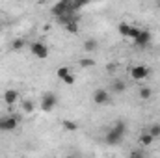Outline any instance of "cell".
<instances>
[{
    "label": "cell",
    "mask_w": 160,
    "mask_h": 158,
    "mask_svg": "<svg viewBox=\"0 0 160 158\" xmlns=\"http://www.w3.org/2000/svg\"><path fill=\"white\" fill-rule=\"evenodd\" d=\"M125 132H127L125 123H123V121H118V123H114V125H112V128L108 130V134H106L104 141H106L108 145H119L121 140H123V136H125Z\"/></svg>",
    "instance_id": "1"
},
{
    "label": "cell",
    "mask_w": 160,
    "mask_h": 158,
    "mask_svg": "<svg viewBox=\"0 0 160 158\" xmlns=\"http://www.w3.org/2000/svg\"><path fill=\"white\" fill-rule=\"evenodd\" d=\"M56 104H58V97H56L54 93H43V95H41V99H39L41 112L50 114V112L56 108Z\"/></svg>",
    "instance_id": "2"
},
{
    "label": "cell",
    "mask_w": 160,
    "mask_h": 158,
    "mask_svg": "<svg viewBox=\"0 0 160 158\" xmlns=\"http://www.w3.org/2000/svg\"><path fill=\"white\" fill-rule=\"evenodd\" d=\"M128 75H130V78L134 80V82H143L145 78H149L151 69L147 65H132L128 69Z\"/></svg>",
    "instance_id": "3"
},
{
    "label": "cell",
    "mask_w": 160,
    "mask_h": 158,
    "mask_svg": "<svg viewBox=\"0 0 160 158\" xmlns=\"http://www.w3.org/2000/svg\"><path fill=\"white\" fill-rule=\"evenodd\" d=\"M75 9H73V0H60V2H56L52 7H50V13L54 15V17H60V15H63V13H73Z\"/></svg>",
    "instance_id": "4"
},
{
    "label": "cell",
    "mask_w": 160,
    "mask_h": 158,
    "mask_svg": "<svg viewBox=\"0 0 160 158\" xmlns=\"http://www.w3.org/2000/svg\"><path fill=\"white\" fill-rule=\"evenodd\" d=\"M93 102L95 104H99V106H106V104H110V91L108 89H104V87H99V89H95L93 91Z\"/></svg>",
    "instance_id": "5"
},
{
    "label": "cell",
    "mask_w": 160,
    "mask_h": 158,
    "mask_svg": "<svg viewBox=\"0 0 160 158\" xmlns=\"http://www.w3.org/2000/svg\"><path fill=\"white\" fill-rule=\"evenodd\" d=\"M30 50H32V54H34L36 58H39V60L48 58V47H47L43 41H34V43L30 45Z\"/></svg>",
    "instance_id": "6"
},
{
    "label": "cell",
    "mask_w": 160,
    "mask_h": 158,
    "mask_svg": "<svg viewBox=\"0 0 160 158\" xmlns=\"http://www.w3.org/2000/svg\"><path fill=\"white\" fill-rule=\"evenodd\" d=\"M2 97H4V102H6L8 106H13V104H17V102L21 101V93H19V89H15V87H8Z\"/></svg>",
    "instance_id": "7"
},
{
    "label": "cell",
    "mask_w": 160,
    "mask_h": 158,
    "mask_svg": "<svg viewBox=\"0 0 160 158\" xmlns=\"http://www.w3.org/2000/svg\"><path fill=\"white\" fill-rule=\"evenodd\" d=\"M151 39H153L151 32H149V30H143V28H142V30H140V34L136 36V39H132V41H134V43H136L138 47H147V45L151 43Z\"/></svg>",
    "instance_id": "8"
},
{
    "label": "cell",
    "mask_w": 160,
    "mask_h": 158,
    "mask_svg": "<svg viewBox=\"0 0 160 158\" xmlns=\"http://www.w3.org/2000/svg\"><path fill=\"white\" fill-rule=\"evenodd\" d=\"M17 126H19V117H15V116H6V117H4L2 132H13V130H17Z\"/></svg>",
    "instance_id": "9"
},
{
    "label": "cell",
    "mask_w": 160,
    "mask_h": 158,
    "mask_svg": "<svg viewBox=\"0 0 160 158\" xmlns=\"http://www.w3.org/2000/svg\"><path fill=\"white\" fill-rule=\"evenodd\" d=\"M19 102H21V110H22L24 114H32V112L36 110V102H34L32 99H21Z\"/></svg>",
    "instance_id": "10"
},
{
    "label": "cell",
    "mask_w": 160,
    "mask_h": 158,
    "mask_svg": "<svg viewBox=\"0 0 160 158\" xmlns=\"http://www.w3.org/2000/svg\"><path fill=\"white\" fill-rule=\"evenodd\" d=\"M138 143H140V145H143V147H149L151 143H155V138L145 130V132H142V134L138 136Z\"/></svg>",
    "instance_id": "11"
},
{
    "label": "cell",
    "mask_w": 160,
    "mask_h": 158,
    "mask_svg": "<svg viewBox=\"0 0 160 158\" xmlns=\"http://www.w3.org/2000/svg\"><path fill=\"white\" fill-rule=\"evenodd\" d=\"M26 47V39H22V37H15V39H11V43H9V48L11 50H22Z\"/></svg>",
    "instance_id": "12"
},
{
    "label": "cell",
    "mask_w": 160,
    "mask_h": 158,
    "mask_svg": "<svg viewBox=\"0 0 160 158\" xmlns=\"http://www.w3.org/2000/svg\"><path fill=\"white\" fill-rule=\"evenodd\" d=\"M138 97H140L142 101H149V99L153 97V89H151L149 86H142L140 91H138Z\"/></svg>",
    "instance_id": "13"
},
{
    "label": "cell",
    "mask_w": 160,
    "mask_h": 158,
    "mask_svg": "<svg viewBox=\"0 0 160 158\" xmlns=\"http://www.w3.org/2000/svg\"><path fill=\"white\" fill-rule=\"evenodd\" d=\"M62 126H63V130H67V132H77V130H78L77 121H71V119H65V121L62 123Z\"/></svg>",
    "instance_id": "14"
},
{
    "label": "cell",
    "mask_w": 160,
    "mask_h": 158,
    "mask_svg": "<svg viewBox=\"0 0 160 158\" xmlns=\"http://www.w3.org/2000/svg\"><path fill=\"white\" fill-rule=\"evenodd\" d=\"M97 48H99L97 39H86L84 41V50H86V52H95Z\"/></svg>",
    "instance_id": "15"
},
{
    "label": "cell",
    "mask_w": 160,
    "mask_h": 158,
    "mask_svg": "<svg viewBox=\"0 0 160 158\" xmlns=\"http://www.w3.org/2000/svg\"><path fill=\"white\" fill-rule=\"evenodd\" d=\"M78 67H80V69L95 67V60H93V58H80V60H78Z\"/></svg>",
    "instance_id": "16"
},
{
    "label": "cell",
    "mask_w": 160,
    "mask_h": 158,
    "mask_svg": "<svg viewBox=\"0 0 160 158\" xmlns=\"http://www.w3.org/2000/svg\"><path fill=\"white\" fill-rule=\"evenodd\" d=\"M130 26H132V24H128V22H119V24H118V32H119V36L128 37V34H130Z\"/></svg>",
    "instance_id": "17"
},
{
    "label": "cell",
    "mask_w": 160,
    "mask_h": 158,
    "mask_svg": "<svg viewBox=\"0 0 160 158\" xmlns=\"http://www.w3.org/2000/svg\"><path fill=\"white\" fill-rule=\"evenodd\" d=\"M125 89H127L125 80H114V84H112V91H116V93H123Z\"/></svg>",
    "instance_id": "18"
},
{
    "label": "cell",
    "mask_w": 160,
    "mask_h": 158,
    "mask_svg": "<svg viewBox=\"0 0 160 158\" xmlns=\"http://www.w3.org/2000/svg\"><path fill=\"white\" fill-rule=\"evenodd\" d=\"M63 28H65V30H67L69 34H78V32H80V28H78V22H77V19H73L71 22H67V24H65Z\"/></svg>",
    "instance_id": "19"
},
{
    "label": "cell",
    "mask_w": 160,
    "mask_h": 158,
    "mask_svg": "<svg viewBox=\"0 0 160 158\" xmlns=\"http://www.w3.org/2000/svg\"><path fill=\"white\" fill-rule=\"evenodd\" d=\"M147 132H149L155 140H157V138H160V123H153V125H149Z\"/></svg>",
    "instance_id": "20"
},
{
    "label": "cell",
    "mask_w": 160,
    "mask_h": 158,
    "mask_svg": "<svg viewBox=\"0 0 160 158\" xmlns=\"http://www.w3.org/2000/svg\"><path fill=\"white\" fill-rule=\"evenodd\" d=\"M69 73H71V69H69V67H65V65H62V67H58V69H56V77H58L60 80H63Z\"/></svg>",
    "instance_id": "21"
},
{
    "label": "cell",
    "mask_w": 160,
    "mask_h": 158,
    "mask_svg": "<svg viewBox=\"0 0 160 158\" xmlns=\"http://www.w3.org/2000/svg\"><path fill=\"white\" fill-rule=\"evenodd\" d=\"M140 30H142L140 26H136V24H132V26H130V34H128V39H136V36L140 34Z\"/></svg>",
    "instance_id": "22"
},
{
    "label": "cell",
    "mask_w": 160,
    "mask_h": 158,
    "mask_svg": "<svg viewBox=\"0 0 160 158\" xmlns=\"http://www.w3.org/2000/svg\"><path fill=\"white\" fill-rule=\"evenodd\" d=\"M91 0H73V9L77 11V9H80L82 6H86V4H89Z\"/></svg>",
    "instance_id": "23"
},
{
    "label": "cell",
    "mask_w": 160,
    "mask_h": 158,
    "mask_svg": "<svg viewBox=\"0 0 160 158\" xmlns=\"http://www.w3.org/2000/svg\"><path fill=\"white\" fill-rule=\"evenodd\" d=\"M62 82H63V84H67V86H73V84L77 82V78H75V75H73V73H69V75L62 80Z\"/></svg>",
    "instance_id": "24"
},
{
    "label": "cell",
    "mask_w": 160,
    "mask_h": 158,
    "mask_svg": "<svg viewBox=\"0 0 160 158\" xmlns=\"http://www.w3.org/2000/svg\"><path fill=\"white\" fill-rule=\"evenodd\" d=\"M130 156H143V151H140V149H138V151H132Z\"/></svg>",
    "instance_id": "25"
},
{
    "label": "cell",
    "mask_w": 160,
    "mask_h": 158,
    "mask_svg": "<svg viewBox=\"0 0 160 158\" xmlns=\"http://www.w3.org/2000/svg\"><path fill=\"white\" fill-rule=\"evenodd\" d=\"M4 117L6 116H0V132H2V126H4Z\"/></svg>",
    "instance_id": "26"
},
{
    "label": "cell",
    "mask_w": 160,
    "mask_h": 158,
    "mask_svg": "<svg viewBox=\"0 0 160 158\" xmlns=\"http://www.w3.org/2000/svg\"><path fill=\"white\" fill-rule=\"evenodd\" d=\"M157 9L160 11V0H157Z\"/></svg>",
    "instance_id": "27"
},
{
    "label": "cell",
    "mask_w": 160,
    "mask_h": 158,
    "mask_svg": "<svg viewBox=\"0 0 160 158\" xmlns=\"http://www.w3.org/2000/svg\"><path fill=\"white\" fill-rule=\"evenodd\" d=\"M2 30H4V26H2V24H0V34H2Z\"/></svg>",
    "instance_id": "28"
}]
</instances>
